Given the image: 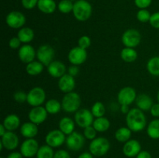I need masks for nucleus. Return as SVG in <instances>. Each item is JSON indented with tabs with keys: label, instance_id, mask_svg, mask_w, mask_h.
I'll use <instances>...</instances> for the list:
<instances>
[{
	"label": "nucleus",
	"instance_id": "nucleus-1",
	"mask_svg": "<svg viewBox=\"0 0 159 158\" xmlns=\"http://www.w3.org/2000/svg\"><path fill=\"white\" fill-rule=\"evenodd\" d=\"M126 124L134 133L143 131L148 125L144 112L137 107L130 108V112L126 115Z\"/></svg>",
	"mask_w": 159,
	"mask_h": 158
},
{
	"label": "nucleus",
	"instance_id": "nucleus-2",
	"mask_svg": "<svg viewBox=\"0 0 159 158\" xmlns=\"http://www.w3.org/2000/svg\"><path fill=\"white\" fill-rule=\"evenodd\" d=\"M72 13L78 21H87L93 14L92 5L87 0H77L74 2Z\"/></svg>",
	"mask_w": 159,
	"mask_h": 158
},
{
	"label": "nucleus",
	"instance_id": "nucleus-3",
	"mask_svg": "<svg viewBox=\"0 0 159 158\" xmlns=\"http://www.w3.org/2000/svg\"><path fill=\"white\" fill-rule=\"evenodd\" d=\"M81 96L75 91L65 94L62 98V110L67 113H75L81 108Z\"/></svg>",
	"mask_w": 159,
	"mask_h": 158
},
{
	"label": "nucleus",
	"instance_id": "nucleus-4",
	"mask_svg": "<svg viewBox=\"0 0 159 158\" xmlns=\"http://www.w3.org/2000/svg\"><path fill=\"white\" fill-rule=\"evenodd\" d=\"M110 149V143L108 139L99 136L93 139L89 145V150L94 156L100 157L107 154Z\"/></svg>",
	"mask_w": 159,
	"mask_h": 158
},
{
	"label": "nucleus",
	"instance_id": "nucleus-5",
	"mask_svg": "<svg viewBox=\"0 0 159 158\" xmlns=\"http://www.w3.org/2000/svg\"><path fill=\"white\" fill-rule=\"evenodd\" d=\"M47 94L44 89L41 87H34L27 93L26 102L31 107L41 106L45 104Z\"/></svg>",
	"mask_w": 159,
	"mask_h": 158
},
{
	"label": "nucleus",
	"instance_id": "nucleus-6",
	"mask_svg": "<svg viewBox=\"0 0 159 158\" xmlns=\"http://www.w3.org/2000/svg\"><path fill=\"white\" fill-rule=\"evenodd\" d=\"M95 117L93 116L91 110L88 108H80L75 113L74 120L76 125L82 129L93 125Z\"/></svg>",
	"mask_w": 159,
	"mask_h": 158
},
{
	"label": "nucleus",
	"instance_id": "nucleus-7",
	"mask_svg": "<svg viewBox=\"0 0 159 158\" xmlns=\"http://www.w3.org/2000/svg\"><path fill=\"white\" fill-rule=\"evenodd\" d=\"M141 34L138 29H128L123 33L121 41L125 47L135 48L141 43Z\"/></svg>",
	"mask_w": 159,
	"mask_h": 158
},
{
	"label": "nucleus",
	"instance_id": "nucleus-8",
	"mask_svg": "<svg viewBox=\"0 0 159 158\" xmlns=\"http://www.w3.org/2000/svg\"><path fill=\"white\" fill-rule=\"evenodd\" d=\"M55 50L48 44H43L37 50V60L41 62L45 67L48 66L53 60H54Z\"/></svg>",
	"mask_w": 159,
	"mask_h": 158
},
{
	"label": "nucleus",
	"instance_id": "nucleus-9",
	"mask_svg": "<svg viewBox=\"0 0 159 158\" xmlns=\"http://www.w3.org/2000/svg\"><path fill=\"white\" fill-rule=\"evenodd\" d=\"M66 136L59 129L51 130L45 136V143L52 148H58L65 143Z\"/></svg>",
	"mask_w": 159,
	"mask_h": 158
},
{
	"label": "nucleus",
	"instance_id": "nucleus-10",
	"mask_svg": "<svg viewBox=\"0 0 159 158\" xmlns=\"http://www.w3.org/2000/svg\"><path fill=\"white\" fill-rule=\"evenodd\" d=\"M40 145L35 138L26 139L21 143L20 147V152L22 153L23 157L32 158L37 156Z\"/></svg>",
	"mask_w": 159,
	"mask_h": 158
},
{
	"label": "nucleus",
	"instance_id": "nucleus-11",
	"mask_svg": "<svg viewBox=\"0 0 159 158\" xmlns=\"http://www.w3.org/2000/svg\"><path fill=\"white\" fill-rule=\"evenodd\" d=\"M85 139H86L83 134L77 131H75L66 136L65 144H66L68 150L77 152L83 148Z\"/></svg>",
	"mask_w": 159,
	"mask_h": 158
},
{
	"label": "nucleus",
	"instance_id": "nucleus-12",
	"mask_svg": "<svg viewBox=\"0 0 159 158\" xmlns=\"http://www.w3.org/2000/svg\"><path fill=\"white\" fill-rule=\"evenodd\" d=\"M20 144V139L17 136L16 133L12 131H7L2 136H1V140H0V150H2V149L9 150V151H13Z\"/></svg>",
	"mask_w": 159,
	"mask_h": 158
},
{
	"label": "nucleus",
	"instance_id": "nucleus-13",
	"mask_svg": "<svg viewBox=\"0 0 159 158\" xmlns=\"http://www.w3.org/2000/svg\"><path fill=\"white\" fill-rule=\"evenodd\" d=\"M138 94L136 90L130 86H126L121 88L117 94V102L120 105H130L135 102Z\"/></svg>",
	"mask_w": 159,
	"mask_h": 158
},
{
	"label": "nucleus",
	"instance_id": "nucleus-14",
	"mask_svg": "<svg viewBox=\"0 0 159 158\" xmlns=\"http://www.w3.org/2000/svg\"><path fill=\"white\" fill-rule=\"evenodd\" d=\"M26 19L24 14L19 11H12L6 17V23L9 27L20 29L24 26Z\"/></svg>",
	"mask_w": 159,
	"mask_h": 158
},
{
	"label": "nucleus",
	"instance_id": "nucleus-15",
	"mask_svg": "<svg viewBox=\"0 0 159 158\" xmlns=\"http://www.w3.org/2000/svg\"><path fill=\"white\" fill-rule=\"evenodd\" d=\"M88 58L87 50L81 48L77 46L71 48L68 54V59L71 64L73 65H82L85 63Z\"/></svg>",
	"mask_w": 159,
	"mask_h": 158
},
{
	"label": "nucleus",
	"instance_id": "nucleus-16",
	"mask_svg": "<svg viewBox=\"0 0 159 158\" xmlns=\"http://www.w3.org/2000/svg\"><path fill=\"white\" fill-rule=\"evenodd\" d=\"M48 116V112H47L45 107L41 105V106L32 107L28 113V119L31 122L38 125L43 123L47 120Z\"/></svg>",
	"mask_w": 159,
	"mask_h": 158
},
{
	"label": "nucleus",
	"instance_id": "nucleus-17",
	"mask_svg": "<svg viewBox=\"0 0 159 158\" xmlns=\"http://www.w3.org/2000/svg\"><path fill=\"white\" fill-rule=\"evenodd\" d=\"M18 57L21 62L27 64L37 58V50L32 45L23 44L18 50Z\"/></svg>",
	"mask_w": 159,
	"mask_h": 158
},
{
	"label": "nucleus",
	"instance_id": "nucleus-18",
	"mask_svg": "<svg viewBox=\"0 0 159 158\" xmlns=\"http://www.w3.org/2000/svg\"><path fill=\"white\" fill-rule=\"evenodd\" d=\"M141 150H141V143L134 139H130L127 142L124 143L122 148L124 156L129 158L136 157Z\"/></svg>",
	"mask_w": 159,
	"mask_h": 158
},
{
	"label": "nucleus",
	"instance_id": "nucleus-19",
	"mask_svg": "<svg viewBox=\"0 0 159 158\" xmlns=\"http://www.w3.org/2000/svg\"><path fill=\"white\" fill-rule=\"evenodd\" d=\"M47 71L50 76L54 78L59 79L65 74H67L68 69H67L66 65L63 62L54 60L48 66H47Z\"/></svg>",
	"mask_w": 159,
	"mask_h": 158
},
{
	"label": "nucleus",
	"instance_id": "nucleus-20",
	"mask_svg": "<svg viewBox=\"0 0 159 158\" xmlns=\"http://www.w3.org/2000/svg\"><path fill=\"white\" fill-rule=\"evenodd\" d=\"M75 85L76 82L75 77L68 74V73L60 77L58 79V82H57L59 90L64 94L74 91L75 88Z\"/></svg>",
	"mask_w": 159,
	"mask_h": 158
},
{
	"label": "nucleus",
	"instance_id": "nucleus-21",
	"mask_svg": "<svg viewBox=\"0 0 159 158\" xmlns=\"http://www.w3.org/2000/svg\"><path fill=\"white\" fill-rule=\"evenodd\" d=\"M20 133L25 139L35 138L39 133L38 125L33 123L30 121L26 122L21 125L20 128Z\"/></svg>",
	"mask_w": 159,
	"mask_h": 158
},
{
	"label": "nucleus",
	"instance_id": "nucleus-22",
	"mask_svg": "<svg viewBox=\"0 0 159 158\" xmlns=\"http://www.w3.org/2000/svg\"><path fill=\"white\" fill-rule=\"evenodd\" d=\"M2 125L7 131L14 132L21 126V121L20 117L16 114H9L3 119Z\"/></svg>",
	"mask_w": 159,
	"mask_h": 158
},
{
	"label": "nucleus",
	"instance_id": "nucleus-23",
	"mask_svg": "<svg viewBox=\"0 0 159 158\" xmlns=\"http://www.w3.org/2000/svg\"><path fill=\"white\" fill-rule=\"evenodd\" d=\"M135 104H136L137 108L142 110L143 112H148L154 105V102L153 99L148 94H138L137 97Z\"/></svg>",
	"mask_w": 159,
	"mask_h": 158
},
{
	"label": "nucleus",
	"instance_id": "nucleus-24",
	"mask_svg": "<svg viewBox=\"0 0 159 158\" xmlns=\"http://www.w3.org/2000/svg\"><path fill=\"white\" fill-rule=\"evenodd\" d=\"M75 122L74 119L65 116V117L61 118L58 122V129L65 133L66 136H68L73 132H75Z\"/></svg>",
	"mask_w": 159,
	"mask_h": 158
},
{
	"label": "nucleus",
	"instance_id": "nucleus-25",
	"mask_svg": "<svg viewBox=\"0 0 159 158\" xmlns=\"http://www.w3.org/2000/svg\"><path fill=\"white\" fill-rule=\"evenodd\" d=\"M34 36L35 34L33 29L28 26H23L19 29L17 33V37L23 44H30V43L34 40Z\"/></svg>",
	"mask_w": 159,
	"mask_h": 158
},
{
	"label": "nucleus",
	"instance_id": "nucleus-26",
	"mask_svg": "<svg viewBox=\"0 0 159 158\" xmlns=\"http://www.w3.org/2000/svg\"><path fill=\"white\" fill-rule=\"evenodd\" d=\"M37 8L43 13L51 14L55 12L57 6L54 0H39Z\"/></svg>",
	"mask_w": 159,
	"mask_h": 158
},
{
	"label": "nucleus",
	"instance_id": "nucleus-27",
	"mask_svg": "<svg viewBox=\"0 0 159 158\" xmlns=\"http://www.w3.org/2000/svg\"><path fill=\"white\" fill-rule=\"evenodd\" d=\"M131 136L132 131L127 126L120 127L118 129L116 130L114 134L116 140L120 143H122L130 140L131 139Z\"/></svg>",
	"mask_w": 159,
	"mask_h": 158
},
{
	"label": "nucleus",
	"instance_id": "nucleus-28",
	"mask_svg": "<svg viewBox=\"0 0 159 158\" xmlns=\"http://www.w3.org/2000/svg\"><path fill=\"white\" fill-rule=\"evenodd\" d=\"M44 65L39 60H35L27 64L26 66V71L29 75L37 76L41 74L44 69Z\"/></svg>",
	"mask_w": 159,
	"mask_h": 158
},
{
	"label": "nucleus",
	"instance_id": "nucleus-29",
	"mask_svg": "<svg viewBox=\"0 0 159 158\" xmlns=\"http://www.w3.org/2000/svg\"><path fill=\"white\" fill-rule=\"evenodd\" d=\"M93 126L98 133H104L110 128V121L105 116L95 118Z\"/></svg>",
	"mask_w": 159,
	"mask_h": 158
},
{
	"label": "nucleus",
	"instance_id": "nucleus-30",
	"mask_svg": "<svg viewBox=\"0 0 159 158\" xmlns=\"http://www.w3.org/2000/svg\"><path fill=\"white\" fill-rule=\"evenodd\" d=\"M138 54L134 48L124 47L120 51V57L126 63H133L138 59Z\"/></svg>",
	"mask_w": 159,
	"mask_h": 158
},
{
	"label": "nucleus",
	"instance_id": "nucleus-31",
	"mask_svg": "<svg viewBox=\"0 0 159 158\" xmlns=\"http://www.w3.org/2000/svg\"><path fill=\"white\" fill-rule=\"evenodd\" d=\"M44 107L50 115L57 114L62 110L61 102H59L55 99H51L47 101L44 104Z\"/></svg>",
	"mask_w": 159,
	"mask_h": 158
},
{
	"label": "nucleus",
	"instance_id": "nucleus-32",
	"mask_svg": "<svg viewBox=\"0 0 159 158\" xmlns=\"http://www.w3.org/2000/svg\"><path fill=\"white\" fill-rule=\"evenodd\" d=\"M146 133L151 139H159V119H153L148 124L146 127Z\"/></svg>",
	"mask_w": 159,
	"mask_h": 158
},
{
	"label": "nucleus",
	"instance_id": "nucleus-33",
	"mask_svg": "<svg viewBox=\"0 0 159 158\" xmlns=\"http://www.w3.org/2000/svg\"><path fill=\"white\" fill-rule=\"evenodd\" d=\"M146 68L148 72L152 76L159 77V56L151 57L148 60Z\"/></svg>",
	"mask_w": 159,
	"mask_h": 158
},
{
	"label": "nucleus",
	"instance_id": "nucleus-34",
	"mask_svg": "<svg viewBox=\"0 0 159 158\" xmlns=\"http://www.w3.org/2000/svg\"><path fill=\"white\" fill-rule=\"evenodd\" d=\"M54 148L51 147L50 146L45 145L40 146L39 148L38 152L37 153V158H54Z\"/></svg>",
	"mask_w": 159,
	"mask_h": 158
},
{
	"label": "nucleus",
	"instance_id": "nucleus-35",
	"mask_svg": "<svg viewBox=\"0 0 159 158\" xmlns=\"http://www.w3.org/2000/svg\"><path fill=\"white\" fill-rule=\"evenodd\" d=\"M91 112L95 118L102 117L106 114V106L102 102H96L91 107Z\"/></svg>",
	"mask_w": 159,
	"mask_h": 158
},
{
	"label": "nucleus",
	"instance_id": "nucleus-36",
	"mask_svg": "<svg viewBox=\"0 0 159 158\" xmlns=\"http://www.w3.org/2000/svg\"><path fill=\"white\" fill-rule=\"evenodd\" d=\"M74 3L71 0H61L57 4V9L63 14H68L72 12Z\"/></svg>",
	"mask_w": 159,
	"mask_h": 158
},
{
	"label": "nucleus",
	"instance_id": "nucleus-37",
	"mask_svg": "<svg viewBox=\"0 0 159 158\" xmlns=\"http://www.w3.org/2000/svg\"><path fill=\"white\" fill-rule=\"evenodd\" d=\"M151 16H152V14L150 13L148 10L147 9H139L138 12H137V20L140 22V23H145L149 22L150 20Z\"/></svg>",
	"mask_w": 159,
	"mask_h": 158
},
{
	"label": "nucleus",
	"instance_id": "nucleus-38",
	"mask_svg": "<svg viewBox=\"0 0 159 158\" xmlns=\"http://www.w3.org/2000/svg\"><path fill=\"white\" fill-rule=\"evenodd\" d=\"M98 132L95 129L93 125H90V126L86 127V128L83 129V133L85 138L86 139L92 141L93 139H96V136H97Z\"/></svg>",
	"mask_w": 159,
	"mask_h": 158
},
{
	"label": "nucleus",
	"instance_id": "nucleus-39",
	"mask_svg": "<svg viewBox=\"0 0 159 158\" xmlns=\"http://www.w3.org/2000/svg\"><path fill=\"white\" fill-rule=\"evenodd\" d=\"M92 44V40L89 36L83 35L78 40V46H80L81 48L87 50Z\"/></svg>",
	"mask_w": 159,
	"mask_h": 158
},
{
	"label": "nucleus",
	"instance_id": "nucleus-40",
	"mask_svg": "<svg viewBox=\"0 0 159 158\" xmlns=\"http://www.w3.org/2000/svg\"><path fill=\"white\" fill-rule=\"evenodd\" d=\"M13 99L17 103H24L27 100V93L23 91H16L13 94Z\"/></svg>",
	"mask_w": 159,
	"mask_h": 158
},
{
	"label": "nucleus",
	"instance_id": "nucleus-41",
	"mask_svg": "<svg viewBox=\"0 0 159 158\" xmlns=\"http://www.w3.org/2000/svg\"><path fill=\"white\" fill-rule=\"evenodd\" d=\"M39 0H21L22 6L26 9H33L37 6Z\"/></svg>",
	"mask_w": 159,
	"mask_h": 158
},
{
	"label": "nucleus",
	"instance_id": "nucleus-42",
	"mask_svg": "<svg viewBox=\"0 0 159 158\" xmlns=\"http://www.w3.org/2000/svg\"><path fill=\"white\" fill-rule=\"evenodd\" d=\"M22 42L20 41V39L18 38V37H14L9 40V46L12 50H17L20 49V46H21Z\"/></svg>",
	"mask_w": 159,
	"mask_h": 158
},
{
	"label": "nucleus",
	"instance_id": "nucleus-43",
	"mask_svg": "<svg viewBox=\"0 0 159 158\" xmlns=\"http://www.w3.org/2000/svg\"><path fill=\"white\" fill-rule=\"evenodd\" d=\"M149 23L153 28L159 29V12H156L152 14V16L149 20Z\"/></svg>",
	"mask_w": 159,
	"mask_h": 158
},
{
	"label": "nucleus",
	"instance_id": "nucleus-44",
	"mask_svg": "<svg viewBox=\"0 0 159 158\" xmlns=\"http://www.w3.org/2000/svg\"><path fill=\"white\" fill-rule=\"evenodd\" d=\"M152 0H134V4L139 9H147L151 6Z\"/></svg>",
	"mask_w": 159,
	"mask_h": 158
},
{
	"label": "nucleus",
	"instance_id": "nucleus-45",
	"mask_svg": "<svg viewBox=\"0 0 159 158\" xmlns=\"http://www.w3.org/2000/svg\"><path fill=\"white\" fill-rule=\"evenodd\" d=\"M54 158H71V155L67 150H58L54 153Z\"/></svg>",
	"mask_w": 159,
	"mask_h": 158
},
{
	"label": "nucleus",
	"instance_id": "nucleus-46",
	"mask_svg": "<svg viewBox=\"0 0 159 158\" xmlns=\"http://www.w3.org/2000/svg\"><path fill=\"white\" fill-rule=\"evenodd\" d=\"M79 71H80V69H79V66H77V65L71 64V66L68 67L67 73H68V74H70L71 76H72V77H75L79 74Z\"/></svg>",
	"mask_w": 159,
	"mask_h": 158
},
{
	"label": "nucleus",
	"instance_id": "nucleus-47",
	"mask_svg": "<svg viewBox=\"0 0 159 158\" xmlns=\"http://www.w3.org/2000/svg\"><path fill=\"white\" fill-rule=\"evenodd\" d=\"M150 113L155 119H159V103H154L150 109Z\"/></svg>",
	"mask_w": 159,
	"mask_h": 158
},
{
	"label": "nucleus",
	"instance_id": "nucleus-48",
	"mask_svg": "<svg viewBox=\"0 0 159 158\" xmlns=\"http://www.w3.org/2000/svg\"><path fill=\"white\" fill-rule=\"evenodd\" d=\"M136 158H152V154L147 150H141L136 156Z\"/></svg>",
	"mask_w": 159,
	"mask_h": 158
},
{
	"label": "nucleus",
	"instance_id": "nucleus-49",
	"mask_svg": "<svg viewBox=\"0 0 159 158\" xmlns=\"http://www.w3.org/2000/svg\"><path fill=\"white\" fill-rule=\"evenodd\" d=\"M6 158H23V156L20 152L18 151H12L9 153Z\"/></svg>",
	"mask_w": 159,
	"mask_h": 158
},
{
	"label": "nucleus",
	"instance_id": "nucleus-50",
	"mask_svg": "<svg viewBox=\"0 0 159 158\" xmlns=\"http://www.w3.org/2000/svg\"><path fill=\"white\" fill-rule=\"evenodd\" d=\"M120 112L123 113V114L127 115V113L130 112V105H120Z\"/></svg>",
	"mask_w": 159,
	"mask_h": 158
},
{
	"label": "nucleus",
	"instance_id": "nucleus-51",
	"mask_svg": "<svg viewBox=\"0 0 159 158\" xmlns=\"http://www.w3.org/2000/svg\"><path fill=\"white\" fill-rule=\"evenodd\" d=\"M93 155L90 153L89 151V152H83L81 154L79 155L78 158H93Z\"/></svg>",
	"mask_w": 159,
	"mask_h": 158
},
{
	"label": "nucleus",
	"instance_id": "nucleus-52",
	"mask_svg": "<svg viewBox=\"0 0 159 158\" xmlns=\"http://www.w3.org/2000/svg\"><path fill=\"white\" fill-rule=\"evenodd\" d=\"M6 132H7V130H6V129L5 128L4 125H2V123L1 125H0V136H2Z\"/></svg>",
	"mask_w": 159,
	"mask_h": 158
},
{
	"label": "nucleus",
	"instance_id": "nucleus-53",
	"mask_svg": "<svg viewBox=\"0 0 159 158\" xmlns=\"http://www.w3.org/2000/svg\"><path fill=\"white\" fill-rule=\"evenodd\" d=\"M157 101H158V102L159 103V90H158V93H157Z\"/></svg>",
	"mask_w": 159,
	"mask_h": 158
},
{
	"label": "nucleus",
	"instance_id": "nucleus-54",
	"mask_svg": "<svg viewBox=\"0 0 159 158\" xmlns=\"http://www.w3.org/2000/svg\"><path fill=\"white\" fill-rule=\"evenodd\" d=\"M0 158H3V157H2V156H1V157H0Z\"/></svg>",
	"mask_w": 159,
	"mask_h": 158
},
{
	"label": "nucleus",
	"instance_id": "nucleus-55",
	"mask_svg": "<svg viewBox=\"0 0 159 158\" xmlns=\"http://www.w3.org/2000/svg\"><path fill=\"white\" fill-rule=\"evenodd\" d=\"M87 1H90V0H87Z\"/></svg>",
	"mask_w": 159,
	"mask_h": 158
}]
</instances>
